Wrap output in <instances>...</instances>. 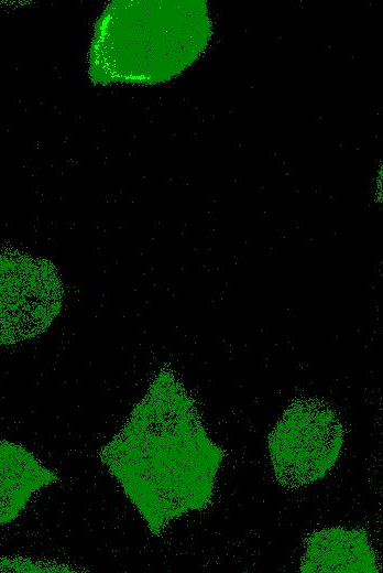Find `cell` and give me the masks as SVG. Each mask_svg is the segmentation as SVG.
Returning <instances> with one entry per match:
<instances>
[{
  "mask_svg": "<svg viewBox=\"0 0 383 573\" xmlns=\"http://www.w3.org/2000/svg\"><path fill=\"white\" fill-rule=\"evenodd\" d=\"M99 457L158 536L172 520L207 507L222 452L184 385L162 369Z\"/></svg>",
  "mask_w": 383,
  "mask_h": 573,
  "instance_id": "obj_1",
  "label": "cell"
},
{
  "mask_svg": "<svg viewBox=\"0 0 383 573\" xmlns=\"http://www.w3.org/2000/svg\"><path fill=\"white\" fill-rule=\"evenodd\" d=\"M204 1H112L98 19L88 74L99 84H156L188 67L207 46Z\"/></svg>",
  "mask_w": 383,
  "mask_h": 573,
  "instance_id": "obj_2",
  "label": "cell"
},
{
  "mask_svg": "<svg viewBox=\"0 0 383 573\" xmlns=\"http://www.w3.org/2000/svg\"><path fill=\"white\" fill-rule=\"evenodd\" d=\"M343 442V428L328 406L318 400L293 402L267 440L277 482L293 489L321 479L336 465Z\"/></svg>",
  "mask_w": 383,
  "mask_h": 573,
  "instance_id": "obj_3",
  "label": "cell"
},
{
  "mask_svg": "<svg viewBox=\"0 0 383 573\" xmlns=\"http://www.w3.org/2000/svg\"><path fill=\"white\" fill-rule=\"evenodd\" d=\"M63 299V283L51 261L19 251L0 253V346L44 333Z\"/></svg>",
  "mask_w": 383,
  "mask_h": 573,
  "instance_id": "obj_4",
  "label": "cell"
},
{
  "mask_svg": "<svg viewBox=\"0 0 383 573\" xmlns=\"http://www.w3.org/2000/svg\"><path fill=\"white\" fill-rule=\"evenodd\" d=\"M302 572H377L374 551L362 530L342 527L314 532L306 542Z\"/></svg>",
  "mask_w": 383,
  "mask_h": 573,
  "instance_id": "obj_5",
  "label": "cell"
},
{
  "mask_svg": "<svg viewBox=\"0 0 383 573\" xmlns=\"http://www.w3.org/2000/svg\"><path fill=\"white\" fill-rule=\"evenodd\" d=\"M57 480L33 453L0 439V527L18 518L34 493Z\"/></svg>",
  "mask_w": 383,
  "mask_h": 573,
  "instance_id": "obj_6",
  "label": "cell"
}]
</instances>
